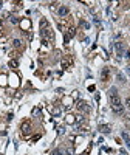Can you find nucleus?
<instances>
[{
    "label": "nucleus",
    "mask_w": 130,
    "mask_h": 155,
    "mask_svg": "<svg viewBox=\"0 0 130 155\" xmlns=\"http://www.w3.org/2000/svg\"><path fill=\"white\" fill-rule=\"evenodd\" d=\"M118 81H119V82H126V79H124V76L121 73H118Z\"/></svg>",
    "instance_id": "nucleus-19"
},
{
    "label": "nucleus",
    "mask_w": 130,
    "mask_h": 155,
    "mask_svg": "<svg viewBox=\"0 0 130 155\" xmlns=\"http://www.w3.org/2000/svg\"><path fill=\"white\" fill-rule=\"evenodd\" d=\"M39 113H40V109H39V107H36V109L33 110V115H34V116H39Z\"/></svg>",
    "instance_id": "nucleus-18"
},
{
    "label": "nucleus",
    "mask_w": 130,
    "mask_h": 155,
    "mask_svg": "<svg viewBox=\"0 0 130 155\" xmlns=\"http://www.w3.org/2000/svg\"><path fill=\"white\" fill-rule=\"evenodd\" d=\"M64 132H65V129H64V127H59V135H62Z\"/></svg>",
    "instance_id": "nucleus-22"
},
{
    "label": "nucleus",
    "mask_w": 130,
    "mask_h": 155,
    "mask_svg": "<svg viewBox=\"0 0 130 155\" xmlns=\"http://www.w3.org/2000/svg\"><path fill=\"white\" fill-rule=\"evenodd\" d=\"M126 57H127V59H130V51H127V53H126Z\"/></svg>",
    "instance_id": "nucleus-24"
},
{
    "label": "nucleus",
    "mask_w": 130,
    "mask_h": 155,
    "mask_svg": "<svg viewBox=\"0 0 130 155\" xmlns=\"http://www.w3.org/2000/svg\"><path fill=\"white\" fill-rule=\"evenodd\" d=\"M13 47L14 48H22V42L19 41V39H14L13 41Z\"/></svg>",
    "instance_id": "nucleus-11"
},
{
    "label": "nucleus",
    "mask_w": 130,
    "mask_h": 155,
    "mask_svg": "<svg viewBox=\"0 0 130 155\" xmlns=\"http://www.w3.org/2000/svg\"><path fill=\"white\" fill-rule=\"evenodd\" d=\"M20 25H22V28H25V30H28V26H29V22H28V20H23Z\"/></svg>",
    "instance_id": "nucleus-16"
},
{
    "label": "nucleus",
    "mask_w": 130,
    "mask_h": 155,
    "mask_svg": "<svg viewBox=\"0 0 130 155\" xmlns=\"http://www.w3.org/2000/svg\"><path fill=\"white\" fill-rule=\"evenodd\" d=\"M82 121H84V116H82V115H78V116H76V121H74V123H78V124H79V123H82Z\"/></svg>",
    "instance_id": "nucleus-17"
},
{
    "label": "nucleus",
    "mask_w": 130,
    "mask_h": 155,
    "mask_svg": "<svg viewBox=\"0 0 130 155\" xmlns=\"http://www.w3.org/2000/svg\"><path fill=\"white\" fill-rule=\"evenodd\" d=\"M115 48H116V53H118V56H122V51H124V45H122V42H116L115 44Z\"/></svg>",
    "instance_id": "nucleus-8"
},
{
    "label": "nucleus",
    "mask_w": 130,
    "mask_h": 155,
    "mask_svg": "<svg viewBox=\"0 0 130 155\" xmlns=\"http://www.w3.org/2000/svg\"><path fill=\"white\" fill-rule=\"evenodd\" d=\"M126 124L130 127V116H126Z\"/></svg>",
    "instance_id": "nucleus-20"
},
{
    "label": "nucleus",
    "mask_w": 130,
    "mask_h": 155,
    "mask_svg": "<svg viewBox=\"0 0 130 155\" xmlns=\"http://www.w3.org/2000/svg\"><path fill=\"white\" fill-rule=\"evenodd\" d=\"M108 78H110V68H102V71H101V81L105 82V81H108Z\"/></svg>",
    "instance_id": "nucleus-6"
},
{
    "label": "nucleus",
    "mask_w": 130,
    "mask_h": 155,
    "mask_svg": "<svg viewBox=\"0 0 130 155\" xmlns=\"http://www.w3.org/2000/svg\"><path fill=\"white\" fill-rule=\"evenodd\" d=\"M99 130H101L102 132V133H110V126H107V124H101V126H99Z\"/></svg>",
    "instance_id": "nucleus-10"
},
{
    "label": "nucleus",
    "mask_w": 130,
    "mask_h": 155,
    "mask_svg": "<svg viewBox=\"0 0 130 155\" xmlns=\"http://www.w3.org/2000/svg\"><path fill=\"white\" fill-rule=\"evenodd\" d=\"M121 136H122V138H124V141H126V144H127V147L130 149V135L127 133V132H122V133H121Z\"/></svg>",
    "instance_id": "nucleus-9"
},
{
    "label": "nucleus",
    "mask_w": 130,
    "mask_h": 155,
    "mask_svg": "<svg viewBox=\"0 0 130 155\" xmlns=\"http://www.w3.org/2000/svg\"><path fill=\"white\" fill-rule=\"evenodd\" d=\"M53 155H64V151L62 149H54V151H53Z\"/></svg>",
    "instance_id": "nucleus-14"
},
{
    "label": "nucleus",
    "mask_w": 130,
    "mask_h": 155,
    "mask_svg": "<svg viewBox=\"0 0 130 155\" xmlns=\"http://www.w3.org/2000/svg\"><path fill=\"white\" fill-rule=\"evenodd\" d=\"M82 155H88V154H87V152H85V154H82Z\"/></svg>",
    "instance_id": "nucleus-28"
},
{
    "label": "nucleus",
    "mask_w": 130,
    "mask_h": 155,
    "mask_svg": "<svg viewBox=\"0 0 130 155\" xmlns=\"http://www.w3.org/2000/svg\"><path fill=\"white\" fill-rule=\"evenodd\" d=\"M108 96H110V104H111L113 112H115V113H121L124 107H122V102H121V99H119V95H118L116 87H111V89H110Z\"/></svg>",
    "instance_id": "nucleus-1"
},
{
    "label": "nucleus",
    "mask_w": 130,
    "mask_h": 155,
    "mask_svg": "<svg viewBox=\"0 0 130 155\" xmlns=\"http://www.w3.org/2000/svg\"><path fill=\"white\" fill-rule=\"evenodd\" d=\"M20 130L23 135H28L29 132H31V124H29V121H23L22 126H20Z\"/></svg>",
    "instance_id": "nucleus-4"
},
{
    "label": "nucleus",
    "mask_w": 130,
    "mask_h": 155,
    "mask_svg": "<svg viewBox=\"0 0 130 155\" xmlns=\"http://www.w3.org/2000/svg\"><path fill=\"white\" fill-rule=\"evenodd\" d=\"M119 154H121V155H127V152H126V151H121Z\"/></svg>",
    "instance_id": "nucleus-25"
},
{
    "label": "nucleus",
    "mask_w": 130,
    "mask_h": 155,
    "mask_svg": "<svg viewBox=\"0 0 130 155\" xmlns=\"http://www.w3.org/2000/svg\"><path fill=\"white\" fill-rule=\"evenodd\" d=\"M8 65H9L11 68H17V67H19V62H17L16 59H11V61H9V64H8Z\"/></svg>",
    "instance_id": "nucleus-12"
},
{
    "label": "nucleus",
    "mask_w": 130,
    "mask_h": 155,
    "mask_svg": "<svg viewBox=\"0 0 130 155\" xmlns=\"http://www.w3.org/2000/svg\"><path fill=\"white\" fill-rule=\"evenodd\" d=\"M126 106H127V107H130V98H127V99H126Z\"/></svg>",
    "instance_id": "nucleus-23"
},
{
    "label": "nucleus",
    "mask_w": 130,
    "mask_h": 155,
    "mask_svg": "<svg viewBox=\"0 0 130 155\" xmlns=\"http://www.w3.org/2000/svg\"><path fill=\"white\" fill-rule=\"evenodd\" d=\"M82 26H84V28H87V30H88V28H90V25H88L87 22H82Z\"/></svg>",
    "instance_id": "nucleus-21"
},
{
    "label": "nucleus",
    "mask_w": 130,
    "mask_h": 155,
    "mask_svg": "<svg viewBox=\"0 0 130 155\" xmlns=\"http://www.w3.org/2000/svg\"><path fill=\"white\" fill-rule=\"evenodd\" d=\"M127 73H129V74H130V65H129V67H127Z\"/></svg>",
    "instance_id": "nucleus-26"
},
{
    "label": "nucleus",
    "mask_w": 130,
    "mask_h": 155,
    "mask_svg": "<svg viewBox=\"0 0 130 155\" xmlns=\"http://www.w3.org/2000/svg\"><path fill=\"white\" fill-rule=\"evenodd\" d=\"M76 107H78V110H81V112H87L88 110V104L85 101H82V99H79L78 102H76Z\"/></svg>",
    "instance_id": "nucleus-5"
},
{
    "label": "nucleus",
    "mask_w": 130,
    "mask_h": 155,
    "mask_svg": "<svg viewBox=\"0 0 130 155\" xmlns=\"http://www.w3.org/2000/svg\"><path fill=\"white\" fill-rule=\"evenodd\" d=\"M68 13H70V8L68 6H61L57 9V14L61 16V17H65V16H68Z\"/></svg>",
    "instance_id": "nucleus-7"
},
{
    "label": "nucleus",
    "mask_w": 130,
    "mask_h": 155,
    "mask_svg": "<svg viewBox=\"0 0 130 155\" xmlns=\"http://www.w3.org/2000/svg\"><path fill=\"white\" fill-rule=\"evenodd\" d=\"M71 64H73V57L71 56H65L64 59H62V62H61V67L64 68V70H67Z\"/></svg>",
    "instance_id": "nucleus-3"
},
{
    "label": "nucleus",
    "mask_w": 130,
    "mask_h": 155,
    "mask_svg": "<svg viewBox=\"0 0 130 155\" xmlns=\"http://www.w3.org/2000/svg\"><path fill=\"white\" fill-rule=\"evenodd\" d=\"M2 5H3V2H0V8H2Z\"/></svg>",
    "instance_id": "nucleus-27"
},
{
    "label": "nucleus",
    "mask_w": 130,
    "mask_h": 155,
    "mask_svg": "<svg viewBox=\"0 0 130 155\" xmlns=\"http://www.w3.org/2000/svg\"><path fill=\"white\" fill-rule=\"evenodd\" d=\"M9 22H11V23H19V19H17V17L16 16H9Z\"/></svg>",
    "instance_id": "nucleus-13"
},
{
    "label": "nucleus",
    "mask_w": 130,
    "mask_h": 155,
    "mask_svg": "<svg viewBox=\"0 0 130 155\" xmlns=\"http://www.w3.org/2000/svg\"><path fill=\"white\" fill-rule=\"evenodd\" d=\"M74 121H76V116H71V115L67 116V123H74Z\"/></svg>",
    "instance_id": "nucleus-15"
},
{
    "label": "nucleus",
    "mask_w": 130,
    "mask_h": 155,
    "mask_svg": "<svg viewBox=\"0 0 130 155\" xmlns=\"http://www.w3.org/2000/svg\"><path fill=\"white\" fill-rule=\"evenodd\" d=\"M40 34H42V37H43V41L46 42H53V39H54V34H53L51 31V28L50 26H45V28H40Z\"/></svg>",
    "instance_id": "nucleus-2"
}]
</instances>
